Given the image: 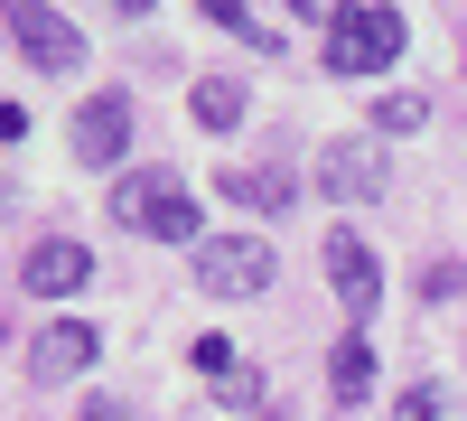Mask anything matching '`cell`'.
Listing matches in <instances>:
<instances>
[{
    "label": "cell",
    "instance_id": "1",
    "mask_svg": "<svg viewBox=\"0 0 467 421\" xmlns=\"http://www.w3.org/2000/svg\"><path fill=\"white\" fill-rule=\"evenodd\" d=\"M112 216L131 225V235H160V244H197V197L169 178V169H131L112 178Z\"/></svg>",
    "mask_w": 467,
    "mask_h": 421
},
{
    "label": "cell",
    "instance_id": "2",
    "mask_svg": "<svg viewBox=\"0 0 467 421\" xmlns=\"http://www.w3.org/2000/svg\"><path fill=\"white\" fill-rule=\"evenodd\" d=\"M402 10H337V28H327V66L337 75H383L402 57Z\"/></svg>",
    "mask_w": 467,
    "mask_h": 421
},
{
    "label": "cell",
    "instance_id": "3",
    "mask_svg": "<svg viewBox=\"0 0 467 421\" xmlns=\"http://www.w3.org/2000/svg\"><path fill=\"white\" fill-rule=\"evenodd\" d=\"M197 281H206L215 300L271 290V244H262V235H206V244H197Z\"/></svg>",
    "mask_w": 467,
    "mask_h": 421
},
{
    "label": "cell",
    "instance_id": "4",
    "mask_svg": "<svg viewBox=\"0 0 467 421\" xmlns=\"http://www.w3.org/2000/svg\"><path fill=\"white\" fill-rule=\"evenodd\" d=\"M10 37H19V57L37 75H75L85 66V28H66L47 0H10Z\"/></svg>",
    "mask_w": 467,
    "mask_h": 421
},
{
    "label": "cell",
    "instance_id": "5",
    "mask_svg": "<svg viewBox=\"0 0 467 421\" xmlns=\"http://www.w3.org/2000/svg\"><path fill=\"white\" fill-rule=\"evenodd\" d=\"M94 356H103V337H94L85 319H57V328L28 337V384H75Z\"/></svg>",
    "mask_w": 467,
    "mask_h": 421
},
{
    "label": "cell",
    "instance_id": "6",
    "mask_svg": "<svg viewBox=\"0 0 467 421\" xmlns=\"http://www.w3.org/2000/svg\"><path fill=\"white\" fill-rule=\"evenodd\" d=\"M122 150H131V94H85V112H75V160H85V169H112V160H122Z\"/></svg>",
    "mask_w": 467,
    "mask_h": 421
},
{
    "label": "cell",
    "instance_id": "7",
    "mask_svg": "<svg viewBox=\"0 0 467 421\" xmlns=\"http://www.w3.org/2000/svg\"><path fill=\"white\" fill-rule=\"evenodd\" d=\"M327 281H337V300L356 319H374L383 310V262H374V244L365 235H327Z\"/></svg>",
    "mask_w": 467,
    "mask_h": 421
},
{
    "label": "cell",
    "instance_id": "8",
    "mask_svg": "<svg viewBox=\"0 0 467 421\" xmlns=\"http://www.w3.org/2000/svg\"><path fill=\"white\" fill-rule=\"evenodd\" d=\"M85 281H94V253L85 244H28V262H19V290L28 300H66Z\"/></svg>",
    "mask_w": 467,
    "mask_h": 421
},
{
    "label": "cell",
    "instance_id": "9",
    "mask_svg": "<svg viewBox=\"0 0 467 421\" xmlns=\"http://www.w3.org/2000/svg\"><path fill=\"white\" fill-rule=\"evenodd\" d=\"M318 187H327V197H346V206H365V197H383V160H374L365 141H337L327 160H318Z\"/></svg>",
    "mask_w": 467,
    "mask_h": 421
},
{
    "label": "cell",
    "instance_id": "10",
    "mask_svg": "<svg viewBox=\"0 0 467 421\" xmlns=\"http://www.w3.org/2000/svg\"><path fill=\"white\" fill-rule=\"evenodd\" d=\"M215 187H224V206H253V216H281V206L299 197L290 169H234V160L215 169Z\"/></svg>",
    "mask_w": 467,
    "mask_h": 421
},
{
    "label": "cell",
    "instance_id": "11",
    "mask_svg": "<svg viewBox=\"0 0 467 421\" xmlns=\"http://www.w3.org/2000/svg\"><path fill=\"white\" fill-rule=\"evenodd\" d=\"M327 384H337V403H365L374 394V347H365V337H346V347L327 356Z\"/></svg>",
    "mask_w": 467,
    "mask_h": 421
},
{
    "label": "cell",
    "instance_id": "12",
    "mask_svg": "<svg viewBox=\"0 0 467 421\" xmlns=\"http://www.w3.org/2000/svg\"><path fill=\"white\" fill-rule=\"evenodd\" d=\"M187 112H197L206 132H234V122H244V85H224V75H206V85L187 94Z\"/></svg>",
    "mask_w": 467,
    "mask_h": 421
},
{
    "label": "cell",
    "instance_id": "13",
    "mask_svg": "<svg viewBox=\"0 0 467 421\" xmlns=\"http://www.w3.org/2000/svg\"><path fill=\"white\" fill-rule=\"evenodd\" d=\"M197 10H206L215 28H244V37H253V47H271V28H253V10H244V0H197Z\"/></svg>",
    "mask_w": 467,
    "mask_h": 421
},
{
    "label": "cell",
    "instance_id": "14",
    "mask_svg": "<svg viewBox=\"0 0 467 421\" xmlns=\"http://www.w3.org/2000/svg\"><path fill=\"white\" fill-rule=\"evenodd\" d=\"M440 412H449V394H440V384H411V394L393 403V421H440Z\"/></svg>",
    "mask_w": 467,
    "mask_h": 421
},
{
    "label": "cell",
    "instance_id": "15",
    "mask_svg": "<svg viewBox=\"0 0 467 421\" xmlns=\"http://www.w3.org/2000/svg\"><path fill=\"white\" fill-rule=\"evenodd\" d=\"M374 122H383V132H420V122H431V103H420V94H393Z\"/></svg>",
    "mask_w": 467,
    "mask_h": 421
},
{
    "label": "cell",
    "instance_id": "16",
    "mask_svg": "<svg viewBox=\"0 0 467 421\" xmlns=\"http://www.w3.org/2000/svg\"><path fill=\"white\" fill-rule=\"evenodd\" d=\"M197 374H244V365H234L224 337H197Z\"/></svg>",
    "mask_w": 467,
    "mask_h": 421
},
{
    "label": "cell",
    "instance_id": "17",
    "mask_svg": "<svg viewBox=\"0 0 467 421\" xmlns=\"http://www.w3.org/2000/svg\"><path fill=\"white\" fill-rule=\"evenodd\" d=\"M467 290V262H440V272H431V300H458Z\"/></svg>",
    "mask_w": 467,
    "mask_h": 421
},
{
    "label": "cell",
    "instance_id": "18",
    "mask_svg": "<svg viewBox=\"0 0 467 421\" xmlns=\"http://www.w3.org/2000/svg\"><path fill=\"white\" fill-rule=\"evenodd\" d=\"M85 421H140V412H131L122 394H94V403H85Z\"/></svg>",
    "mask_w": 467,
    "mask_h": 421
},
{
    "label": "cell",
    "instance_id": "19",
    "mask_svg": "<svg viewBox=\"0 0 467 421\" xmlns=\"http://www.w3.org/2000/svg\"><path fill=\"white\" fill-rule=\"evenodd\" d=\"M290 10H308V19H327V28H337V10H346V0H290Z\"/></svg>",
    "mask_w": 467,
    "mask_h": 421
},
{
    "label": "cell",
    "instance_id": "20",
    "mask_svg": "<svg viewBox=\"0 0 467 421\" xmlns=\"http://www.w3.org/2000/svg\"><path fill=\"white\" fill-rule=\"evenodd\" d=\"M103 10H122V19H140V10H160V0H103Z\"/></svg>",
    "mask_w": 467,
    "mask_h": 421
}]
</instances>
